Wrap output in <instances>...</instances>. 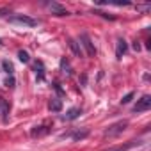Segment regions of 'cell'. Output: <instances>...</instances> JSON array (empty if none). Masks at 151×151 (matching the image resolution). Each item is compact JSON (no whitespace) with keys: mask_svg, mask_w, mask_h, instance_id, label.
<instances>
[{"mask_svg":"<svg viewBox=\"0 0 151 151\" xmlns=\"http://www.w3.org/2000/svg\"><path fill=\"white\" fill-rule=\"evenodd\" d=\"M9 23H14V25H22V27H36L37 25V20L27 16V14H13L7 18Z\"/></svg>","mask_w":151,"mask_h":151,"instance_id":"1","label":"cell"},{"mask_svg":"<svg viewBox=\"0 0 151 151\" xmlns=\"http://www.w3.org/2000/svg\"><path fill=\"white\" fill-rule=\"evenodd\" d=\"M126 126H128V121H126V119H123V121H117V123L110 124V126L105 130V137H109V139H112V137H117L119 133H123V132L126 130Z\"/></svg>","mask_w":151,"mask_h":151,"instance_id":"2","label":"cell"},{"mask_svg":"<svg viewBox=\"0 0 151 151\" xmlns=\"http://www.w3.org/2000/svg\"><path fill=\"white\" fill-rule=\"evenodd\" d=\"M80 43H82V46L86 48V53H87L89 57H94V55H96V48H94V45H93L89 34L82 32V34H80Z\"/></svg>","mask_w":151,"mask_h":151,"instance_id":"3","label":"cell"},{"mask_svg":"<svg viewBox=\"0 0 151 151\" xmlns=\"http://www.w3.org/2000/svg\"><path fill=\"white\" fill-rule=\"evenodd\" d=\"M149 109H151V96H147V94H144V96L137 101V105L133 107L135 112H144V110H149Z\"/></svg>","mask_w":151,"mask_h":151,"instance_id":"4","label":"cell"},{"mask_svg":"<svg viewBox=\"0 0 151 151\" xmlns=\"http://www.w3.org/2000/svg\"><path fill=\"white\" fill-rule=\"evenodd\" d=\"M68 46H69V50L73 52V55H75V57H84L82 46H80V43H78L77 39H73V37H68Z\"/></svg>","mask_w":151,"mask_h":151,"instance_id":"5","label":"cell"},{"mask_svg":"<svg viewBox=\"0 0 151 151\" xmlns=\"http://www.w3.org/2000/svg\"><path fill=\"white\" fill-rule=\"evenodd\" d=\"M48 7H50V11L55 14V16H68L69 13H68V9L66 7H62L60 4H57V2H52V4H48Z\"/></svg>","mask_w":151,"mask_h":151,"instance_id":"6","label":"cell"},{"mask_svg":"<svg viewBox=\"0 0 151 151\" xmlns=\"http://www.w3.org/2000/svg\"><path fill=\"white\" fill-rule=\"evenodd\" d=\"M0 117H2L4 123L9 119V103L4 98H0Z\"/></svg>","mask_w":151,"mask_h":151,"instance_id":"7","label":"cell"},{"mask_svg":"<svg viewBox=\"0 0 151 151\" xmlns=\"http://www.w3.org/2000/svg\"><path fill=\"white\" fill-rule=\"evenodd\" d=\"M80 114H82V110L77 109V107H75V109H69V110L62 116V121H73V119H77Z\"/></svg>","mask_w":151,"mask_h":151,"instance_id":"8","label":"cell"},{"mask_svg":"<svg viewBox=\"0 0 151 151\" xmlns=\"http://www.w3.org/2000/svg\"><path fill=\"white\" fill-rule=\"evenodd\" d=\"M126 48H128V45H126V41L124 39H117V48H116V55H117V59H121L124 53H126Z\"/></svg>","mask_w":151,"mask_h":151,"instance_id":"9","label":"cell"},{"mask_svg":"<svg viewBox=\"0 0 151 151\" xmlns=\"http://www.w3.org/2000/svg\"><path fill=\"white\" fill-rule=\"evenodd\" d=\"M48 109H50L52 112H60V110H62V101H60L59 98H52V100L48 101Z\"/></svg>","mask_w":151,"mask_h":151,"instance_id":"10","label":"cell"},{"mask_svg":"<svg viewBox=\"0 0 151 151\" xmlns=\"http://www.w3.org/2000/svg\"><path fill=\"white\" fill-rule=\"evenodd\" d=\"M30 133H32V137H43V135L48 133V128L46 126H36Z\"/></svg>","mask_w":151,"mask_h":151,"instance_id":"11","label":"cell"},{"mask_svg":"<svg viewBox=\"0 0 151 151\" xmlns=\"http://www.w3.org/2000/svg\"><path fill=\"white\" fill-rule=\"evenodd\" d=\"M60 69H62L66 75H71V64H69V60H68L66 57L60 59Z\"/></svg>","mask_w":151,"mask_h":151,"instance_id":"12","label":"cell"},{"mask_svg":"<svg viewBox=\"0 0 151 151\" xmlns=\"http://www.w3.org/2000/svg\"><path fill=\"white\" fill-rule=\"evenodd\" d=\"M139 142H135V140H130L128 144H123V146H117V147H114V149H109V151H126V149H130V147H133V146H137Z\"/></svg>","mask_w":151,"mask_h":151,"instance_id":"13","label":"cell"},{"mask_svg":"<svg viewBox=\"0 0 151 151\" xmlns=\"http://www.w3.org/2000/svg\"><path fill=\"white\" fill-rule=\"evenodd\" d=\"M2 68H4V71H6V73H9V75H13V73H14V66H13V62H11V60H4V62H2Z\"/></svg>","mask_w":151,"mask_h":151,"instance_id":"14","label":"cell"},{"mask_svg":"<svg viewBox=\"0 0 151 151\" xmlns=\"http://www.w3.org/2000/svg\"><path fill=\"white\" fill-rule=\"evenodd\" d=\"M34 69H36V73H37V78H39V80H43V78H45V71H43V62H36Z\"/></svg>","mask_w":151,"mask_h":151,"instance_id":"15","label":"cell"},{"mask_svg":"<svg viewBox=\"0 0 151 151\" xmlns=\"http://www.w3.org/2000/svg\"><path fill=\"white\" fill-rule=\"evenodd\" d=\"M89 135V130H82V132H77V133H73V140H80L84 137Z\"/></svg>","mask_w":151,"mask_h":151,"instance_id":"16","label":"cell"},{"mask_svg":"<svg viewBox=\"0 0 151 151\" xmlns=\"http://www.w3.org/2000/svg\"><path fill=\"white\" fill-rule=\"evenodd\" d=\"M18 59H20L22 62H29V60H30V57H29V53H27L25 50H20V52H18Z\"/></svg>","mask_w":151,"mask_h":151,"instance_id":"17","label":"cell"},{"mask_svg":"<svg viewBox=\"0 0 151 151\" xmlns=\"http://www.w3.org/2000/svg\"><path fill=\"white\" fill-rule=\"evenodd\" d=\"M133 96H135V94H133V93H128V94H126V96H123V100H121V103H123V105H126V103H130V101H132V98H133Z\"/></svg>","mask_w":151,"mask_h":151,"instance_id":"18","label":"cell"},{"mask_svg":"<svg viewBox=\"0 0 151 151\" xmlns=\"http://www.w3.org/2000/svg\"><path fill=\"white\" fill-rule=\"evenodd\" d=\"M6 87H14V78H13V77H9V78L6 80Z\"/></svg>","mask_w":151,"mask_h":151,"instance_id":"19","label":"cell"},{"mask_svg":"<svg viewBox=\"0 0 151 151\" xmlns=\"http://www.w3.org/2000/svg\"><path fill=\"white\" fill-rule=\"evenodd\" d=\"M133 50H135V52H139V50H140V45H139V43H137V41H135V43H133Z\"/></svg>","mask_w":151,"mask_h":151,"instance_id":"20","label":"cell"}]
</instances>
